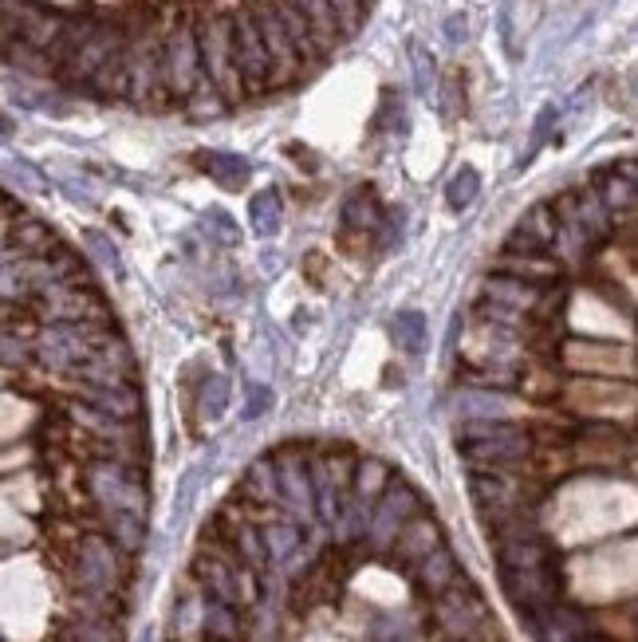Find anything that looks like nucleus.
I'll return each mask as SVG.
<instances>
[{"label":"nucleus","mask_w":638,"mask_h":642,"mask_svg":"<svg viewBox=\"0 0 638 642\" xmlns=\"http://www.w3.org/2000/svg\"><path fill=\"white\" fill-rule=\"evenodd\" d=\"M457 450L477 469H509L532 453V434L516 422H469L457 438Z\"/></svg>","instance_id":"1"},{"label":"nucleus","mask_w":638,"mask_h":642,"mask_svg":"<svg viewBox=\"0 0 638 642\" xmlns=\"http://www.w3.org/2000/svg\"><path fill=\"white\" fill-rule=\"evenodd\" d=\"M193 36H197L201 75L209 79V87H213L225 103H237V99L245 95V87H241V75H237V67H233L229 20H201V24H193Z\"/></svg>","instance_id":"2"},{"label":"nucleus","mask_w":638,"mask_h":642,"mask_svg":"<svg viewBox=\"0 0 638 642\" xmlns=\"http://www.w3.org/2000/svg\"><path fill=\"white\" fill-rule=\"evenodd\" d=\"M107 339H111L107 331L91 327L87 320L52 323V327H48V331L36 339V347H32V351L40 355V363H44V367H56V371H75L79 363H87L91 355H99Z\"/></svg>","instance_id":"3"},{"label":"nucleus","mask_w":638,"mask_h":642,"mask_svg":"<svg viewBox=\"0 0 638 642\" xmlns=\"http://www.w3.org/2000/svg\"><path fill=\"white\" fill-rule=\"evenodd\" d=\"M162 87L170 99H186L193 87L205 79L201 75V56H197V36H193V20H182L166 40H162Z\"/></svg>","instance_id":"4"},{"label":"nucleus","mask_w":638,"mask_h":642,"mask_svg":"<svg viewBox=\"0 0 638 642\" xmlns=\"http://www.w3.org/2000/svg\"><path fill=\"white\" fill-rule=\"evenodd\" d=\"M229 48H233V67H237V75H241L245 95L268 91V87H272V64H268L264 40H260V32H256L249 12L229 16Z\"/></svg>","instance_id":"5"},{"label":"nucleus","mask_w":638,"mask_h":642,"mask_svg":"<svg viewBox=\"0 0 638 642\" xmlns=\"http://www.w3.org/2000/svg\"><path fill=\"white\" fill-rule=\"evenodd\" d=\"M123 44H127V36H123V28H119V24L91 20V24H87V32L79 36V44L71 48V56L64 60V67H60V75L71 79V83H91V75L107 64V56H111V52H119Z\"/></svg>","instance_id":"6"},{"label":"nucleus","mask_w":638,"mask_h":642,"mask_svg":"<svg viewBox=\"0 0 638 642\" xmlns=\"http://www.w3.org/2000/svg\"><path fill=\"white\" fill-rule=\"evenodd\" d=\"M501 587L512 599V607L520 615H528V611H540L560 599V568H556V560L536 564V568H501Z\"/></svg>","instance_id":"7"},{"label":"nucleus","mask_w":638,"mask_h":642,"mask_svg":"<svg viewBox=\"0 0 638 642\" xmlns=\"http://www.w3.org/2000/svg\"><path fill=\"white\" fill-rule=\"evenodd\" d=\"M158 56H162V44H154L150 32L127 40V99L130 103H154L158 91L166 95Z\"/></svg>","instance_id":"8"},{"label":"nucleus","mask_w":638,"mask_h":642,"mask_svg":"<svg viewBox=\"0 0 638 642\" xmlns=\"http://www.w3.org/2000/svg\"><path fill=\"white\" fill-rule=\"evenodd\" d=\"M249 16H253L256 32H260V40H264V52H268V64H272V87L292 83L304 64H300L296 48L288 44V36H284V28H280V20H276V12H272V0H260L256 8H249Z\"/></svg>","instance_id":"9"},{"label":"nucleus","mask_w":638,"mask_h":642,"mask_svg":"<svg viewBox=\"0 0 638 642\" xmlns=\"http://www.w3.org/2000/svg\"><path fill=\"white\" fill-rule=\"evenodd\" d=\"M91 489H95V497L103 501L107 513L142 516L146 493H142L138 477H134L130 469H123V465H95V469H91Z\"/></svg>","instance_id":"10"},{"label":"nucleus","mask_w":638,"mask_h":642,"mask_svg":"<svg viewBox=\"0 0 638 642\" xmlns=\"http://www.w3.org/2000/svg\"><path fill=\"white\" fill-rule=\"evenodd\" d=\"M379 497H383V501H379V513H375V536H379V540L398 536V528H402L410 516H418V509H422L418 493H414L406 481H386V489Z\"/></svg>","instance_id":"11"},{"label":"nucleus","mask_w":638,"mask_h":642,"mask_svg":"<svg viewBox=\"0 0 638 642\" xmlns=\"http://www.w3.org/2000/svg\"><path fill=\"white\" fill-rule=\"evenodd\" d=\"M552 288H556V284H552ZM544 292H548V288L528 284V280H516V276H505V272H493V276L485 280V300H489V304H501V308H512V312H520V316H532V312L540 308Z\"/></svg>","instance_id":"12"},{"label":"nucleus","mask_w":638,"mask_h":642,"mask_svg":"<svg viewBox=\"0 0 638 642\" xmlns=\"http://www.w3.org/2000/svg\"><path fill=\"white\" fill-rule=\"evenodd\" d=\"M595 197L599 205L611 213V221L623 213V217H635V162L627 158L623 170H607L599 182H595Z\"/></svg>","instance_id":"13"},{"label":"nucleus","mask_w":638,"mask_h":642,"mask_svg":"<svg viewBox=\"0 0 638 642\" xmlns=\"http://www.w3.org/2000/svg\"><path fill=\"white\" fill-rule=\"evenodd\" d=\"M434 548H442V528L430 520V516H410L398 536H394V552L406 560V564H418L426 560Z\"/></svg>","instance_id":"14"},{"label":"nucleus","mask_w":638,"mask_h":642,"mask_svg":"<svg viewBox=\"0 0 638 642\" xmlns=\"http://www.w3.org/2000/svg\"><path fill=\"white\" fill-rule=\"evenodd\" d=\"M272 12H276V20H280V28H284V36H288V44L296 48V56H300V64H316L319 56H323V48H319L316 32L308 28V20H304V12L292 4V0H272Z\"/></svg>","instance_id":"15"},{"label":"nucleus","mask_w":638,"mask_h":642,"mask_svg":"<svg viewBox=\"0 0 638 642\" xmlns=\"http://www.w3.org/2000/svg\"><path fill=\"white\" fill-rule=\"evenodd\" d=\"M197 166H201L221 190H245L249 178H253L249 158L229 154V150H201V154H197Z\"/></svg>","instance_id":"16"},{"label":"nucleus","mask_w":638,"mask_h":642,"mask_svg":"<svg viewBox=\"0 0 638 642\" xmlns=\"http://www.w3.org/2000/svg\"><path fill=\"white\" fill-rule=\"evenodd\" d=\"M383 217H386L383 201H379V193L371 190V186H359L343 201V229H351V233H375L383 225Z\"/></svg>","instance_id":"17"},{"label":"nucleus","mask_w":638,"mask_h":642,"mask_svg":"<svg viewBox=\"0 0 638 642\" xmlns=\"http://www.w3.org/2000/svg\"><path fill=\"white\" fill-rule=\"evenodd\" d=\"M8 241H12L16 257H52V253L60 249L56 233H52L44 221H32V217L16 221V225L8 229Z\"/></svg>","instance_id":"18"},{"label":"nucleus","mask_w":638,"mask_h":642,"mask_svg":"<svg viewBox=\"0 0 638 642\" xmlns=\"http://www.w3.org/2000/svg\"><path fill=\"white\" fill-rule=\"evenodd\" d=\"M79 576L91 591H107L115 583V548L107 540H87L83 560H79Z\"/></svg>","instance_id":"19"},{"label":"nucleus","mask_w":638,"mask_h":642,"mask_svg":"<svg viewBox=\"0 0 638 642\" xmlns=\"http://www.w3.org/2000/svg\"><path fill=\"white\" fill-rule=\"evenodd\" d=\"M497 272H505V276H516V280H528V284H540V288H552V284H560V260L552 257H512L505 253L501 264H497Z\"/></svg>","instance_id":"20"},{"label":"nucleus","mask_w":638,"mask_h":642,"mask_svg":"<svg viewBox=\"0 0 638 642\" xmlns=\"http://www.w3.org/2000/svg\"><path fill=\"white\" fill-rule=\"evenodd\" d=\"M453 579H457V560L449 556L446 548H434L426 560H418V583L430 591V595H442L453 587Z\"/></svg>","instance_id":"21"},{"label":"nucleus","mask_w":638,"mask_h":642,"mask_svg":"<svg viewBox=\"0 0 638 642\" xmlns=\"http://www.w3.org/2000/svg\"><path fill=\"white\" fill-rule=\"evenodd\" d=\"M276 477H280V493H288V501H292L296 509H308V505H312V477H308V469H304L300 457L276 461Z\"/></svg>","instance_id":"22"},{"label":"nucleus","mask_w":638,"mask_h":642,"mask_svg":"<svg viewBox=\"0 0 638 642\" xmlns=\"http://www.w3.org/2000/svg\"><path fill=\"white\" fill-rule=\"evenodd\" d=\"M249 221H253L256 237H276L280 221H284V197L280 190H260L249 201Z\"/></svg>","instance_id":"23"},{"label":"nucleus","mask_w":638,"mask_h":642,"mask_svg":"<svg viewBox=\"0 0 638 642\" xmlns=\"http://www.w3.org/2000/svg\"><path fill=\"white\" fill-rule=\"evenodd\" d=\"M87 394H91V402H95L103 414H111V418H134V414H138V394H134L127 383L87 386Z\"/></svg>","instance_id":"24"},{"label":"nucleus","mask_w":638,"mask_h":642,"mask_svg":"<svg viewBox=\"0 0 638 642\" xmlns=\"http://www.w3.org/2000/svg\"><path fill=\"white\" fill-rule=\"evenodd\" d=\"M300 12H304V20H308V28L316 32L319 48L327 52L331 44H339V24H335V12H331V4L327 0H292Z\"/></svg>","instance_id":"25"},{"label":"nucleus","mask_w":638,"mask_h":642,"mask_svg":"<svg viewBox=\"0 0 638 642\" xmlns=\"http://www.w3.org/2000/svg\"><path fill=\"white\" fill-rule=\"evenodd\" d=\"M524 237H532V241H540L544 249H556V233H560V221H556V209L552 205H532L528 213H524V221L516 225Z\"/></svg>","instance_id":"26"},{"label":"nucleus","mask_w":638,"mask_h":642,"mask_svg":"<svg viewBox=\"0 0 638 642\" xmlns=\"http://www.w3.org/2000/svg\"><path fill=\"white\" fill-rule=\"evenodd\" d=\"M245 493H249L253 501H264V505L280 501V477H276V461H256L253 469L245 473Z\"/></svg>","instance_id":"27"},{"label":"nucleus","mask_w":638,"mask_h":642,"mask_svg":"<svg viewBox=\"0 0 638 642\" xmlns=\"http://www.w3.org/2000/svg\"><path fill=\"white\" fill-rule=\"evenodd\" d=\"M410 67H414V87H418V95H434L438 91V60H434V52L422 44V40H410Z\"/></svg>","instance_id":"28"},{"label":"nucleus","mask_w":638,"mask_h":642,"mask_svg":"<svg viewBox=\"0 0 638 642\" xmlns=\"http://www.w3.org/2000/svg\"><path fill=\"white\" fill-rule=\"evenodd\" d=\"M201 229H205V237H209L213 245H221V249L241 245V229H237L233 213H225V209H205V213H201Z\"/></svg>","instance_id":"29"},{"label":"nucleus","mask_w":638,"mask_h":642,"mask_svg":"<svg viewBox=\"0 0 638 642\" xmlns=\"http://www.w3.org/2000/svg\"><path fill=\"white\" fill-rule=\"evenodd\" d=\"M390 327H394V343H398L402 351L418 355V351L426 347V316H422V312H398Z\"/></svg>","instance_id":"30"},{"label":"nucleus","mask_w":638,"mask_h":642,"mask_svg":"<svg viewBox=\"0 0 638 642\" xmlns=\"http://www.w3.org/2000/svg\"><path fill=\"white\" fill-rule=\"evenodd\" d=\"M477 193H481V174H477L473 166L453 170V178H449V186H446L449 209H469V205L477 201Z\"/></svg>","instance_id":"31"},{"label":"nucleus","mask_w":638,"mask_h":642,"mask_svg":"<svg viewBox=\"0 0 638 642\" xmlns=\"http://www.w3.org/2000/svg\"><path fill=\"white\" fill-rule=\"evenodd\" d=\"M201 576H205V583H209V591H213L217 603H237L241 587H237V579H233V572H229L225 564L209 560V564H201Z\"/></svg>","instance_id":"32"},{"label":"nucleus","mask_w":638,"mask_h":642,"mask_svg":"<svg viewBox=\"0 0 638 642\" xmlns=\"http://www.w3.org/2000/svg\"><path fill=\"white\" fill-rule=\"evenodd\" d=\"M296 548H300V528H296V524H272V528L264 532V556L288 560Z\"/></svg>","instance_id":"33"},{"label":"nucleus","mask_w":638,"mask_h":642,"mask_svg":"<svg viewBox=\"0 0 638 642\" xmlns=\"http://www.w3.org/2000/svg\"><path fill=\"white\" fill-rule=\"evenodd\" d=\"M83 245H87V253L99 260L111 276H123V257H119V249H115V241H111V237H103V233H95V229H91V233H83Z\"/></svg>","instance_id":"34"},{"label":"nucleus","mask_w":638,"mask_h":642,"mask_svg":"<svg viewBox=\"0 0 638 642\" xmlns=\"http://www.w3.org/2000/svg\"><path fill=\"white\" fill-rule=\"evenodd\" d=\"M225 406H229V379L225 375H209L201 383V414L217 418V414H225Z\"/></svg>","instance_id":"35"},{"label":"nucleus","mask_w":638,"mask_h":642,"mask_svg":"<svg viewBox=\"0 0 638 642\" xmlns=\"http://www.w3.org/2000/svg\"><path fill=\"white\" fill-rule=\"evenodd\" d=\"M8 95H12L20 107H28V111H52V115H64L67 111L56 95H48V91H32V87H24V83H12V87H8Z\"/></svg>","instance_id":"36"},{"label":"nucleus","mask_w":638,"mask_h":642,"mask_svg":"<svg viewBox=\"0 0 638 642\" xmlns=\"http://www.w3.org/2000/svg\"><path fill=\"white\" fill-rule=\"evenodd\" d=\"M386 481H390V473L379 461H359V469H355V493L359 497H379L386 489Z\"/></svg>","instance_id":"37"},{"label":"nucleus","mask_w":638,"mask_h":642,"mask_svg":"<svg viewBox=\"0 0 638 642\" xmlns=\"http://www.w3.org/2000/svg\"><path fill=\"white\" fill-rule=\"evenodd\" d=\"M205 627H209V635H213V639H221V642L237 639V623H233L229 603H213V607L205 611Z\"/></svg>","instance_id":"38"},{"label":"nucleus","mask_w":638,"mask_h":642,"mask_svg":"<svg viewBox=\"0 0 638 642\" xmlns=\"http://www.w3.org/2000/svg\"><path fill=\"white\" fill-rule=\"evenodd\" d=\"M331 12H335V24L343 36H351L359 24H363V0H327Z\"/></svg>","instance_id":"39"},{"label":"nucleus","mask_w":638,"mask_h":642,"mask_svg":"<svg viewBox=\"0 0 638 642\" xmlns=\"http://www.w3.org/2000/svg\"><path fill=\"white\" fill-rule=\"evenodd\" d=\"M8 174H12V182H20L24 190H36V193H44L48 190V178L32 166V162H24V158H16V162H8Z\"/></svg>","instance_id":"40"},{"label":"nucleus","mask_w":638,"mask_h":642,"mask_svg":"<svg viewBox=\"0 0 638 642\" xmlns=\"http://www.w3.org/2000/svg\"><path fill=\"white\" fill-rule=\"evenodd\" d=\"M264 410H272V390H268V386H256L253 383V386H249V402H245V410H241V414L253 422V418H260Z\"/></svg>","instance_id":"41"},{"label":"nucleus","mask_w":638,"mask_h":642,"mask_svg":"<svg viewBox=\"0 0 638 642\" xmlns=\"http://www.w3.org/2000/svg\"><path fill=\"white\" fill-rule=\"evenodd\" d=\"M237 544L245 548V556H249V564H253V568H260V564H264V544L256 540L253 528H241V532H237Z\"/></svg>","instance_id":"42"},{"label":"nucleus","mask_w":638,"mask_h":642,"mask_svg":"<svg viewBox=\"0 0 638 642\" xmlns=\"http://www.w3.org/2000/svg\"><path fill=\"white\" fill-rule=\"evenodd\" d=\"M446 36L457 44V40H465V16H449L446 20Z\"/></svg>","instance_id":"43"},{"label":"nucleus","mask_w":638,"mask_h":642,"mask_svg":"<svg viewBox=\"0 0 638 642\" xmlns=\"http://www.w3.org/2000/svg\"><path fill=\"white\" fill-rule=\"evenodd\" d=\"M12 134H16V123H12L8 115H0V142H8Z\"/></svg>","instance_id":"44"}]
</instances>
